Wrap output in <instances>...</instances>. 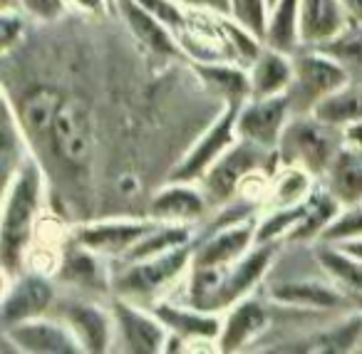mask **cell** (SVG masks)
Returning a JSON list of instances; mask_svg holds the SVG:
<instances>
[{
	"label": "cell",
	"mask_w": 362,
	"mask_h": 354,
	"mask_svg": "<svg viewBox=\"0 0 362 354\" xmlns=\"http://www.w3.org/2000/svg\"><path fill=\"white\" fill-rule=\"evenodd\" d=\"M342 144V129L325 124L313 114H298L283 129L276 154L283 166H296L310 176H325Z\"/></svg>",
	"instance_id": "6da1fadb"
},
{
	"label": "cell",
	"mask_w": 362,
	"mask_h": 354,
	"mask_svg": "<svg viewBox=\"0 0 362 354\" xmlns=\"http://www.w3.org/2000/svg\"><path fill=\"white\" fill-rule=\"evenodd\" d=\"M40 208V174L33 164L18 169V174L8 181L6 211H3V263L6 273L21 265L23 248L28 245L33 230V220Z\"/></svg>",
	"instance_id": "7a4b0ae2"
},
{
	"label": "cell",
	"mask_w": 362,
	"mask_h": 354,
	"mask_svg": "<svg viewBox=\"0 0 362 354\" xmlns=\"http://www.w3.org/2000/svg\"><path fill=\"white\" fill-rule=\"evenodd\" d=\"M293 67L296 72H293L288 100H291V110L298 107V114H313L317 102L350 82L347 72L315 47H305V52H298L293 57Z\"/></svg>",
	"instance_id": "3957f363"
},
{
	"label": "cell",
	"mask_w": 362,
	"mask_h": 354,
	"mask_svg": "<svg viewBox=\"0 0 362 354\" xmlns=\"http://www.w3.org/2000/svg\"><path fill=\"white\" fill-rule=\"evenodd\" d=\"M241 102H226V110L218 114V119L211 124V129L189 149V154L181 159V164L171 171L169 181H202V176L214 166V161L223 154L231 144H236L238 131H236V119Z\"/></svg>",
	"instance_id": "277c9868"
},
{
	"label": "cell",
	"mask_w": 362,
	"mask_h": 354,
	"mask_svg": "<svg viewBox=\"0 0 362 354\" xmlns=\"http://www.w3.org/2000/svg\"><path fill=\"white\" fill-rule=\"evenodd\" d=\"M291 117V100L286 95L261 97V100H248L238 110L236 131L238 139L256 144L266 151H276L283 129Z\"/></svg>",
	"instance_id": "5b68a950"
},
{
	"label": "cell",
	"mask_w": 362,
	"mask_h": 354,
	"mask_svg": "<svg viewBox=\"0 0 362 354\" xmlns=\"http://www.w3.org/2000/svg\"><path fill=\"white\" fill-rule=\"evenodd\" d=\"M192 260V245H179L169 253L127 263V270L117 278V290L124 297H151L156 290L169 285Z\"/></svg>",
	"instance_id": "8992f818"
},
{
	"label": "cell",
	"mask_w": 362,
	"mask_h": 354,
	"mask_svg": "<svg viewBox=\"0 0 362 354\" xmlns=\"http://www.w3.org/2000/svg\"><path fill=\"white\" fill-rule=\"evenodd\" d=\"M263 154L266 149L256 144H248V141L238 139L236 144H231L216 161L214 166L202 176L204 194H206L209 203L218 206L226 203L233 194H236L238 184L251 174L256 166H261Z\"/></svg>",
	"instance_id": "52a82bcc"
},
{
	"label": "cell",
	"mask_w": 362,
	"mask_h": 354,
	"mask_svg": "<svg viewBox=\"0 0 362 354\" xmlns=\"http://www.w3.org/2000/svg\"><path fill=\"white\" fill-rule=\"evenodd\" d=\"M3 339L16 344L18 352L28 354H77L85 352L72 332V327L65 319H47L45 314L40 317L25 319V322L3 327Z\"/></svg>",
	"instance_id": "ba28073f"
},
{
	"label": "cell",
	"mask_w": 362,
	"mask_h": 354,
	"mask_svg": "<svg viewBox=\"0 0 362 354\" xmlns=\"http://www.w3.org/2000/svg\"><path fill=\"white\" fill-rule=\"evenodd\" d=\"M50 139L57 156L72 166H82L92 159V124L87 110L77 100H65L50 126Z\"/></svg>",
	"instance_id": "9c48e42d"
},
{
	"label": "cell",
	"mask_w": 362,
	"mask_h": 354,
	"mask_svg": "<svg viewBox=\"0 0 362 354\" xmlns=\"http://www.w3.org/2000/svg\"><path fill=\"white\" fill-rule=\"evenodd\" d=\"M115 309V327L119 329L122 342L129 352L136 354H156L164 352L169 329L156 314L134 307V302L119 297L112 305Z\"/></svg>",
	"instance_id": "30bf717a"
},
{
	"label": "cell",
	"mask_w": 362,
	"mask_h": 354,
	"mask_svg": "<svg viewBox=\"0 0 362 354\" xmlns=\"http://www.w3.org/2000/svg\"><path fill=\"white\" fill-rule=\"evenodd\" d=\"M52 300H55V288L50 285V280L42 275H23L3 297L0 322L3 327H11L25 319L40 317L50 309Z\"/></svg>",
	"instance_id": "8fae6325"
},
{
	"label": "cell",
	"mask_w": 362,
	"mask_h": 354,
	"mask_svg": "<svg viewBox=\"0 0 362 354\" xmlns=\"http://www.w3.org/2000/svg\"><path fill=\"white\" fill-rule=\"evenodd\" d=\"M352 23L342 0H300V45L317 47Z\"/></svg>",
	"instance_id": "7c38bea8"
},
{
	"label": "cell",
	"mask_w": 362,
	"mask_h": 354,
	"mask_svg": "<svg viewBox=\"0 0 362 354\" xmlns=\"http://www.w3.org/2000/svg\"><path fill=\"white\" fill-rule=\"evenodd\" d=\"M273 253H276V245L273 243H256V248H251L243 258H238L236 263L228 265L221 300H218V309H226L231 305H236L238 300H243L261 283L268 265H271Z\"/></svg>",
	"instance_id": "4fadbf2b"
},
{
	"label": "cell",
	"mask_w": 362,
	"mask_h": 354,
	"mask_svg": "<svg viewBox=\"0 0 362 354\" xmlns=\"http://www.w3.org/2000/svg\"><path fill=\"white\" fill-rule=\"evenodd\" d=\"M256 225L253 220H233L228 228L206 238L194 253V265H231L251 250L256 243Z\"/></svg>",
	"instance_id": "5bb4252c"
},
{
	"label": "cell",
	"mask_w": 362,
	"mask_h": 354,
	"mask_svg": "<svg viewBox=\"0 0 362 354\" xmlns=\"http://www.w3.org/2000/svg\"><path fill=\"white\" fill-rule=\"evenodd\" d=\"M151 228H156L149 220H107L95 223L80 230V243L90 253H112L124 258L132 245H136Z\"/></svg>",
	"instance_id": "9a60e30c"
},
{
	"label": "cell",
	"mask_w": 362,
	"mask_h": 354,
	"mask_svg": "<svg viewBox=\"0 0 362 354\" xmlns=\"http://www.w3.org/2000/svg\"><path fill=\"white\" fill-rule=\"evenodd\" d=\"M60 317L65 319L72 327V332L77 334L82 349L92 354L107 352L112 344V317L105 309L95 307L90 302H62L60 307Z\"/></svg>",
	"instance_id": "2e32d148"
},
{
	"label": "cell",
	"mask_w": 362,
	"mask_h": 354,
	"mask_svg": "<svg viewBox=\"0 0 362 354\" xmlns=\"http://www.w3.org/2000/svg\"><path fill=\"white\" fill-rule=\"evenodd\" d=\"M266 324L268 312L263 307V302L251 297L238 300L236 305H231V312L223 319L216 349H221V352H238L246 344H251L266 329Z\"/></svg>",
	"instance_id": "e0dca14e"
},
{
	"label": "cell",
	"mask_w": 362,
	"mask_h": 354,
	"mask_svg": "<svg viewBox=\"0 0 362 354\" xmlns=\"http://www.w3.org/2000/svg\"><path fill=\"white\" fill-rule=\"evenodd\" d=\"M293 57L288 52L273 50V47H263L261 55L251 62V100H261V97H276L286 95L293 85Z\"/></svg>",
	"instance_id": "ac0fdd59"
},
{
	"label": "cell",
	"mask_w": 362,
	"mask_h": 354,
	"mask_svg": "<svg viewBox=\"0 0 362 354\" xmlns=\"http://www.w3.org/2000/svg\"><path fill=\"white\" fill-rule=\"evenodd\" d=\"M325 191L342 206L362 203V151L342 144L330 169L325 171Z\"/></svg>",
	"instance_id": "d6986e66"
},
{
	"label": "cell",
	"mask_w": 362,
	"mask_h": 354,
	"mask_svg": "<svg viewBox=\"0 0 362 354\" xmlns=\"http://www.w3.org/2000/svg\"><path fill=\"white\" fill-rule=\"evenodd\" d=\"M154 314L166 324L169 332L181 334L184 339H218L221 334L223 322L216 317V312H206V309H199L194 305H169L159 302L154 307Z\"/></svg>",
	"instance_id": "ffe728a7"
},
{
	"label": "cell",
	"mask_w": 362,
	"mask_h": 354,
	"mask_svg": "<svg viewBox=\"0 0 362 354\" xmlns=\"http://www.w3.org/2000/svg\"><path fill=\"white\" fill-rule=\"evenodd\" d=\"M209 199L204 191L192 189L184 181H169L164 191L156 194L151 201V216L156 220H194L204 216Z\"/></svg>",
	"instance_id": "44dd1931"
},
{
	"label": "cell",
	"mask_w": 362,
	"mask_h": 354,
	"mask_svg": "<svg viewBox=\"0 0 362 354\" xmlns=\"http://www.w3.org/2000/svg\"><path fill=\"white\" fill-rule=\"evenodd\" d=\"M119 8L124 13L127 25L132 28L136 37L144 42L149 50H154L156 55L174 57L179 55V45H176L174 35H171V28H166L159 18L151 16L146 8H141L136 0H119Z\"/></svg>",
	"instance_id": "7402d4cb"
},
{
	"label": "cell",
	"mask_w": 362,
	"mask_h": 354,
	"mask_svg": "<svg viewBox=\"0 0 362 354\" xmlns=\"http://www.w3.org/2000/svg\"><path fill=\"white\" fill-rule=\"evenodd\" d=\"M271 295L276 302L291 305V307H313V309H332L342 305V293L330 288L327 283L317 280H288L271 288Z\"/></svg>",
	"instance_id": "603a6c76"
},
{
	"label": "cell",
	"mask_w": 362,
	"mask_h": 354,
	"mask_svg": "<svg viewBox=\"0 0 362 354\" xmlns=\"http://www.w3.org/2000/svg\"><path fill=\"white\" fill-rule=\"evenodd\" d=\"M266 45L296 55L300 50V0H276L268 13Z\"/></svg>",
	"instance_id": "cb8c5ba5"
},
{
	"label": "cell",
	"mask_w": 362,
	"mask_h": 354,
	"mask_svg": "<svg viewBox=\"0 0 362 354\" xmlns=\"http://www.w3.org/2000/svg\"><path fill=\"white\" fill-rule=\"evenodd\" d=\"M197 72L214 92L223 97L226 102H248L251 100V75L248 70L236 65H226V62H211V60H199Z\"/></svg>",
	"instance_id": "d4e9b609"
},
{
	"label": "cell",
	"mask_w": 362,
	"mask_h": 354,
	"mask_svg": "<svg viewBox=\"0 0 362 354\" xmlns=\"http://www.w3.org/2000/svg\"><path fill=\"white\" fill-rule=\"evenodd\" d=\"M313 117L337 129H345L347 124H355L362 119V85L347 82L340 90L320 100L313 110Z\"/></svg>",
	"instance_id": "484cf974"
},
{
	"label": "cell",
	"mask_w": 362,
	"mask_h": 354,
	"mask_svg": "<svg viewBox=\"0 0 362 354\" xmlns=\"http://www.w3.org/2000/svg\"><path fill=\"white\" fill-rule=\"evenodd\" d=\"M62 102H65V97L57 90L37 87V90L28 92V95L23 97L18 122H23L25 131H30V134H50L52 119H55Z\"/></svg>",
	"instance_id": "4316f807"
},
{
	"label": "cell",
	"mask_w": 362,
	"mask_h": 354,
	"mask_svg": "<svg viewBox=\"0 0 362 354\" xmlns=\"http://www.w3.org/2000/svg\"><path fill=\"white\" fill-rule=\"evenodd\" d=\"M317 260L332 283L347 290L352 297H362V260L357 255L342 250L340 245L322 243V248H317Z\"/></svg>",
	"instance_id": "83f0119b"
},
{
	"label": "cell",
	"mask_w": 362,
	"mask_h": 354,
	"mask_svg": "<svg viewBox=\"0 0 362 354\" xmlns=\"http://www.w3.org/2000/svg\"><path fill=\"white\" fill-rule=\"evenodd\" d=\"M315 50L332 57L347 72V80L350 82H360L362 85V25L350 23L340 35L317 45Z\"/></svg>",
	"instance_id": "f1b7e54d"
},
{
	"label": "cell",
	"mask_w": 362,
	"mask_h": 354,
	"mask_svg": "<svg viewBox=\"0 0 362 354\" xmlns=\"http://www.w3.org/2000/svg\"><path fill=\"white\" fill-rule=\"evenodd\" d=\"M340 211H342V206L337 203V201L332 199L325 189L317 191V194H313L310 199H308L305 216H303L300 223L288 233V240H293V243H296V240L298 243H303V240L320 238V235L325 233L327 225L337 218Z\"/></svg>",
	"instance_id": "f546056e"
},
{
	"label": "cell",
	"mask_w": 362,
	"mask_h": 354,
	"mask_svg": "<svg viewBox=\"0 0 362 354\" xmlns=\"http://www.w3.org/2000/svg\"><path fill=\"white\" fill-rule=\"evenodd\" d=\"M189 238H192V233L184 225H156L139 243L132 245L129 253L124 255V260L127 263H136V260H146V258H154V255L169 253V250L179 248V245H187Z\"/></svg>",
	"instance_id": "4dcf8cb0"
},
{
	"label": "cell",
	"mask_w": 362,
	"mask_h": 354,
	"mask_svg": "<svg viewBox=\"0 0 362 354\" xmlns=\"http://www.w3.org/2000/svg\"><path fill=\"white\" fill-rule=\"evenodd\" d=\"M305 211L308 201L293 206H276V211L256 225V243H276L278 238H288V233L300 223Z\"/></svg>",
	"instance_id": "1f68e13d"
},
{
	"label": "cell",
	"mask_w": 362,
	"mask_h": 354,
	"mask_svg": "<svg viewBox=\"0 0 362 354\" xmlns=\"http://www.w3.org/2000/svg\"><path fill=\"white\" fill-rule=\"evenodd\" d=\"M228 11L236 23L258 35L266 42L268 30V13H271V3L268 0H228Z\"/></svg>",
	"instance_id": "d6a6232c"
},
{
	"label": "cell",
	"mask_w": 362,
	"mask_h": 354,
	"mask_svg": "<svg viewBox=\"0 0 362 354\" xmlns=\"http://www.w3.org/2000/svg\"><path fill=\"white\" fill-rule=\"evenodd\" d=\"M362 238V203L342 208L337 218L320 235L322 243H345V240Z\"/></svg>",
	"instance_id": "836d02e7"
},
{
	"label": "cell",
	"mask_w": 362,
	"mask_h": 354,
	"mask_svg": "<svg viewBox=\"0 0 362 354\" xmlns=\"http://www.w3.org/2000/svg\"><path fill=\"white\" fill-rule=\"evenodd\" d=\"M308 194H310V174L303 169H296V166H288V171L276 184V203L278 206L303 203Z\"/></svg>",
	"instance_id": "e575fe53"
},
{
	"label": "cell",
	"mask_w": 362,
	"mask_h": 354,
	"mask_svg": "<svg viewBox=\"0 0 362 354\" xmlns=\"http://www.w3.org/2000/svg\"><path fill=\"white\" fill-rule=\"evenodd\" d=\"M141 8H146V11L151 13L154 18H159L161 23H164L166 28H171V30H187V13H184V8H181L179 0H136Z\"/></svg>",
	"instance_id": "d590c367"
},
{
	"label": "cell",
	"mask_w": 362,
	"mask_h": 354,
	"mask_svg": "<svg viewBox=\"0 0 362 354\" xmlns=\"http://www.w3.org/2000/svg\"><path fill=\"white\" fill-rule=\"evenodd\" d=\"M18 8L28 13V16L37 18V20H57L65 13L67 0H18Z\"/></svg>",
	"instance_id": "8d00e7d4"
},
{
	"label": "cell",
	"mask_w": 362,
	"mask_h": 354,
	"mask_svg": "<svg viewBox=\"0 0 362 354\" xmlns=\"http://www.w3.org/2000/svg\"><path fill=\"white\" fill-rule=\"evenodd\" d=\"M21 33H23L21 13H13L11 8H6L3 18H0V40H3V47H11L16 42V37H21Z\"/></svg>",
	"instance_id": "74e56055"
},
{
	"label": "cell",
	"mask_w": 362,
	"mask_h": 354,
	"mask_svg": "<svg viewBox=\"0 0 362 354\" xmlns=\"http://www.w3.org/2000/svg\"><path fill=\"white\" fill-rule=\"evenodd\" d=\"M342 139H345L347 146H355V149L362 151V119L355 122V124H347L342 129Z\"/></svg>",
	"instance_id": "f35d334b"
},
{
	"label": "cell",
	"mask_w": 362,
	"mask_h": 354,
	"mask_svg": "<svg viewBox=\"0 0 362 354\" xmlns=\"http://www.w3.org/2000/svg\"><path fill=\"white\" fill-rule=\"evenodd\" d=\"M67 3H72V6L92 13V16H105L107 8H110V3H107V0H67Z\"/></svg>",
	"instance_id": "ab89813d"
},
{
	"label": "cell",
	"mask_w": 362,
	"mask_h": 354,
	"mask_svg": "<svg viewBox=\"0 0 362 354\" xmlns=\"http://www.w3.org/2000/svg\"><path fill=\"white\" fill-rule=\"evenodd\" d=\"M347 8V13H350L352 23H357V25H362V0H342Z\"/></svg>",
	"instance_id": "60d3db41"
},
{
	"label": "cell",
	"mask_w": 362,
	"mask_h": 354,
	"mask_svg": "<svg viewBox=\"0 0 362 354\" xmlns=\"http://www.w3.org/2000/svg\"><path fill=\"white\" fill-rule=\"evenodd\" d=\"M332 245H340L342 250H347V253L357 255V258L362 260V238H355V240H345V243H332Z\"/></svg>",
	"instance_id": "b9f144b4"
},
{
	"label": "cell",
	"mask_w": 362,
	"mask_h": 354,
	"mask_svg": "<svg viewBox=\"0 0 362 354\" xmlns=\"http://www.w3.org/2000/svg\"><path fill=\"white\" fill-rule=\"evenodd\" d=\"M179 3L189 8H216V0H179Z\"/></svg>",
	"instance_id": "7bdbcfd3"
},
{
	"label": "cell",
	"mask_w": 362,
	"mask_h": 354,
	"mask_svg": "<svg viewBox=\"0 0 362 354\" xmlns=\"http://www.w3.org/2000/svg\"><path fill=\"white\" fill-rule=\"evenodd\" d=\"M218 3H221V6H226V8H228V0H216V8H218Z\"/></svg>",
	"instance_id": "ee69618b"
},
{
	"label": "cell",
	"mask_w": 362,
	"mask_h": 354,
	"mask_svg": "<svg viewBox=\"0 0 362 354\" xmlns=\"http://www.w3.org/2000/svg\"><path fill=\"white\" fill-rule=\"evenodd\" d=\"M352 300H355V302H357V305H360V307H362V297H352Z\"/></svg>",
	"instance_id": "f6af8a7d"
},
{
	"label": "cell",
	"mask_w": 362,
	"mask_h": 354,
	"mask_svg": "<svg viewBox=\"0 0 362 354\" xmlns=\"http://www.w3.org/2000/svg\"><path fill=\"white\" fill-rule=\"evenodd\" d=\"M3 6H6V8H11V0H3Z\"/></svg>",
	"instance_id": "bcb514c9"
},
{
	"label": "cell",
	"mask_w": 362,
	"mask_h": 354,
	"mask_svg": "<svg viewBox=\"0 0 362 354\" xmlns=\"http://www.w3.org/2000/svg\"><path fill=\"white\" fill-rule=\"evenodd\" d=\"M268 3H271V6H273V3H276V0H268Z\"/></svg>",
	"instance_id": "7dc6e473"
}]
</instances>
